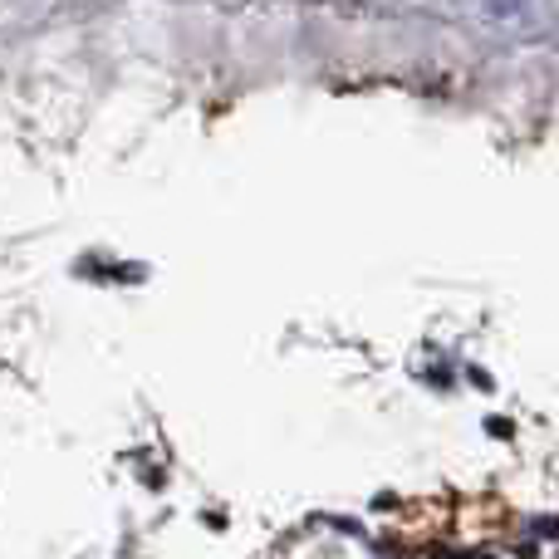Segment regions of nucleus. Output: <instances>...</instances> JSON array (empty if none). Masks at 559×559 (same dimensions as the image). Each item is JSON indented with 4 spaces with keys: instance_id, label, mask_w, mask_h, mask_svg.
<instances>
[{
    "instance_id": "nucleus-1",
    "label": "nucleus",
    "mask_w": 559,
    "mask_h": 559,
    "mask_svg": "<svg viewBox=\"0 0 559 559\" xmlns=\"http://www.w3.org/2000/svg\"><path fill=\"white\" fill-rule=\"evenodd\" d=\"M486 10H491V15H520L525 0H486Z\"/></svg>"
}]
</instances>
